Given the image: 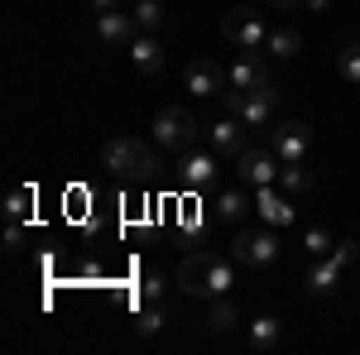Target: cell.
Masks as SVG:
<instances>
[{
  "label": "cell",
  "instance_id": "5",
  "mask_svg": "<svg viewBox=\"0 0 360 355\" xmlns=\"http://www.w3.org/2000/svg\"><path fill=\"white\" fill-rule=\"evenodd\" d=\"M221 39L231 44V49H259L264 39H269V29H264V15L259 10H250V5H236L231 15L221 20Z\"/></svg>",
  "mask_w": 360,
  "mask_h": 355
},
{
  "label": "cell",
  "instance_id": "4",
  "mask_svg": "<svg viewBox=\"0 0 360 355\" xmlns=\"http://www.w3.org/2000/svg\"><path fill=\"white\" fill-rule=\"evenodd\" d=\"M154 139L173 154H188V149H197V120L183 106H164L154 115Z\"/></svg>",
  "mask_w": 360,
  "mask_h": 355
},
{
  "label": "cell",
  "instance_id": "26",
  "mask_svg": "<svg viewBox=\"0 0 360 355\" xmlns=\"http://www.w3.org/2000/svg\"><path fill=\"white\" fill-rule=\"evenodd\" d=\"M341 77L360 86V39H351V44L341 49Z\"/></svg>",
  "mask_w": 360,
  "mask_h": 355
},
{
  "label": "cell",
  "instance_id": "24",
  "mask_svg": "<svg viewBox=\"0 0 360 355\" xmlns=\"http://www.w3.org/2000/svg\"><path fill=\"white\" fill-rule=\"evenodd\" d=\"M278 183H283V192H307L312 188V173L303 164H283L278 168Z\"/></svg>",
  "mask_w": 360,
  "mask_h": 355
},
{
  "label": "cell",
  "instance_id": "2",
  "mask_svg": "<svg viewBox=\"0 0 360 355\" xmlns=\"http://www.w3.org/2000/svg\"><path fill=\"white\" fill-rule=\"evenodd\" d=\"M101 164L111 168V173H120V178H149L154 168H159V154L154 149H144L139 139H111L106 149H101Z\"/></svg>",
  "mask_w": 360,
  "mask_h": 355
},
{
  "label": "cell",
  "instance_id": "15",
  "mask_svg": "<svg viewBox=\"0 0 360 355\" xmlns=\"http://www.w3.org/2000/svg\"><path fill=\"white\" fill-rule=\"evenodd\" d=\"M130 63H135L139 72H159V67H164V44H159L154 34L130 39Z\"/></svg>",
  "mask_w": 360,
  "mask_h": 355
},
{
  "label": "cell",
  "instance_id": "21",
  "mask_svg": "<svg viewBox=\"0 0 360 355\" xmlns=\"http://www.w3.org/2000/svg\"><path fill=\"white\" fill-rule=\"evenodd\" d=\"M303 245H307L312 259H322V254H332V250H336V235L327 231V226H307V231H303Z\"/></svg>",
  "mask_w": 360,
  "mask_h": 355
},
{
  "label": "cell",
  "instance_id": "23",
  "mask_svg": "<svg viewBox=\"0 0 360 355\" xmlns=\"http://www.w3.org/2000/svg\"><path fill=\"white\" fill-rule=\"evenodd\" d=\"M164 327H168V312L159 307V302H149V307L139 312V322H135V331H139V336H159Z\"/></svg>",
  "mask_w": 360,
  "mask_h": 355
},
{
  "label": "cell",
  "instance_id": "25",
  "mask_svg": "<svg viewBox=\"0 0 360 355\" xmlns=\"http://www.w3.org/2000/svg\"><path fill=\"white\" fill-rule=\"evenodd\" d=\"M135 25L144 29V34H154V29L164 25V5H159V0H139L135 5Z\"/></svg>",
  "mask_w": 360,
  "mask_h": 355
},
{
  "label": "cell",
  "instance_id": "1",
  "mask_svg": "<svg viewBox=\"0 0 360 355\" xmlns=\"http://www.w3.org/2000/svg\"><path fill=\"white\" fill-rule=\"evenodd\" d=\"M178 283H183V293H193V298H221L226 288L236 283V269H231V259H221V254L197 250V254H188V259L178 264Z\"/></svg>",
  "mask_w": 360,
  "mask_h": 355
},
{
  "label": "cell",
  "instance_id": "11",
  "mask_svg": "<svg viewBox=\"0 0 360 355\" xmlns=\"http://www.w3.org/2000/svg\"><path fill=\"white\" fill-rule=\"evenodd\" d=\"M255 212H259V221L264 226H293V202H288V192H274V183H264V188H255Z\"/></svg>",
  "mask_w": 360,
  "mask_h": 355
},
{
  "label": "cell",
  "instance_id": "9",
  "mask_svg": "<svg viewBox=\"0 0 360 355\" xmlns=\"http://www.w3.org/2000/svg\"><path fill=\"white\" fill-rule=\"evenodd\" d=\"M183 164H178V183L188 192H202L217 183V154H207V149H188V154H178Z\"/></svg>",
  "mask_w": 360,
  "mask_h": 355
},
{
  "label": "cell",
  "instance_id": "28",
  "mask_svg": "<svg viewBox=\"0 0 360 355\" xmlns=\"http://www.w3.org/2000/svg\"><path fill=\"white\" fill-rule=\"evenodd\" d=\"M332 259H336V264H341V269H346V264H356V259H360V245H356V240H336Z\"/></svg>",
  "mask_w": 360,
  "mask_h": 355
},
{
  "label": "cell",
  "instance_id": "7",
  "mask_svg": "<svg viewBox=\"0 0 360 355\" xmlns=\"http://www.w3.org/2000/svg\"><path fill=\"white\" fill-rule=\"evenodd\" d=\"M231 259L245 264V269H264V264L278 259V235L274 231H240L231 240Z\"/></svg>",
  "mask_w": 360,
  "mask_h": 355
},
{
  "label": "cell",
  "instance_id": "10",
  "mask_svg": "<svg viewBox=\"0 0 360 355\" xmlns=\"http://www.w3.org/2000/svg\"><path fill=\"white\" fill-rule=\"evenodd\" d=\"M183 82H188V91H193V96H221L226 86H231V72H221L212 58H197V63H188Z\"/></svg>",
  "mask_w": 360,
  "mask_h": 355
},
{
  "label": "cell",
  "instance_id": "31",
  "mask_svg": "<svg viewBox=\"0 0 360 355\" xmlns=\"http://www.w3.org/2000/svg\"><path fill=\"white\" fill-rule=\"evenodd\" d=\"M269 5H274V10H298L303 0H269Z\"/></svg>",
  "mask_w": 360,
  "mask_h": 355
},
{
  "label": "cell",
  "instance_id": "29",
  "mask_svg": "<svg viewBox=\"0 0 360 355\" xmlns=\"http://www.w3.org/2000/svg\"><path fill=\"white\" fill-rule=\"evenodd\" d=\"M5 250H10V254L25 250V221H10V226H5Z\"/></svg>",
  "mask_w": 360,
  "mask_h": 355
},
{
  "label": "cell",
  "instance_id": "32",
  "mask_svg": "<svg viewBox=\"0 0 360 355\" xmlns=\"http://www.w3.org/2000/svg\"><path fill=\"white\" fill-rule=\"evenodd\" d=\"M307 10H332V0H307Z\"/></svg>",
  "mask_w": 360,
  "mask_h": 355
},
{
  "label": "cell",
  "instance_id": "16",
  "mask_svg": "<svg viewBox=\"0 0 360 355\" xmlns=\"http://www.w3.org/2000/svg\"><path fill=\"white\" fill-rule=\"evenodd\" d=\"M278 341H283V322L278 317H255L250 322V346L255 351H278Z\"/></svg>",
  "mask_w": 360,
  "mask_h": 355
},
{
  "label": "cell",
  "instance_id": "12",
  "mask_svg": "<svg viewBox=\"0 0 360 355\" xmlns=\"http://www.w3.org/2000/svg\"><path fill=\"white\" fill-rule=\"evenodd\" d=\"M269 67H264V58L245 49V53L236 58V67H231V91H259V86H269Z\"/></svg>",
  "mask_w": 360,
  "mask_h": 355
},
{
  "label": "cell",
  "instance_id": "30",
  "mask_svg": "<svg viewBox=\"0 0 360 355\" xmlns=\"http://www.w3.org/2000/svg\"><path fill=\"white\" fill-rule=\"evenodd\" d=\"M91 5H96V15H111V10L120 5V0H91Z\"/></svg>",
  "mask_w": 360,
  "mask_h": 355
},
{
  "label": "cell",
  "instance_id": "17",
  "mask_svg": "<svg viewBox=\"0 0 360 355\" xmlns=\"http://www.w3.org/2000/svg\"><path fill=\"white\" fill-rule=\"evenodd\" d=\"M96 34H101L106 44H130V34H135V15L111 10V15H101V20H96Z\"/></svg>",
  "mask_w": 360,
  "mask_h": 355
},
{
  "label": "cell",
  "instance_id": "6",
  "mask_svg": "<svg viewBox=\"0 0 360 355\" xmlns=\"http://www.w3.org/2000/svg\"><path fill=\"white\" fill-rule=\"evenodd\" d=\"M278 159L274 154V144L264 149V144H245L240 154H236V178L245 183V188H264V183H274L278 178Z\"/></svg>",
  "mask_w": 360,
  "mask_h": 355
},
{
  "label": "cell",
  "instance_id": "3",
  "mask_svg": "<svg viewBox=\"0 0 360 355\" xmlns=\"http://www.w3.org/2000/svg\"><path fill=\"white\" fill-rule=\"evenodd\" d=\"M221 96H226V106H231V115H240L250 130H264L269 115H274V106H278V86L274 82L259 86V91H231V86H226Z\"/></svg>",
  "mask_w": 360,
  "mask_h": 355
},
{
  "label": "cell",
  "instance_id": "22",
  "mask_svg": "<svg viewBox=\"0 0 360 355\" xmlns=\"http://www.w3.org/2000/svg\"><path fill=\"white\" fill-rule=\"evenodd\" d=\"M245 212H250V202H245V192H240V188H231V192L217 197V217H221V221H240Z\"/></svg>",
  "mask_w": 360,
  "mask_h": 355
},
{
  "label": "cell",
  "instance_id": "19",
  "mask_svg": "<svg viewBox=\"0 0 360 355\" xmlns=\"http://www.w3.org/2000/svg\"><path fill=\"white\" fill-rule=\"evenodd\" d=\"M236 322H240V312H236V302H226V298H217L212 307H207V327L212 331H236Z\"/></svg>",
  "mask_w": 360,
  "mask_h": 355
},
{
  "label": "cell",
  "instance_id": "14",
  "mask_svg": "<svg viewBox=\"0 0 360 355\" xmlns=\"http://www.w3.org/2000/svg\"><path fill=\"white\" fill-rule=\"evenodd\" d=\"M336 283H341V264H336L332 254H322V259L307 269V293H312V298H327V293H336Z\"/></svg>",
  "mask_w": 360,
  "mask_h": 355
},
{
  "label": "cell",
  "instance_id": "20",
  "mask_svg": "<svg viewBox=\"0 0 360 355\" xmlns=\"http://www.w3.org/2000/svg\"><path fill=\"white\" fill-rule=\"evenodd\" d=\"M34 217V188H15L5 197V221H29Z\"/></svg>",
  "mask_w": 360,
  "mask_h": 355
},
{
  "label": "cell",
  "instance_id": "27",
  "mask_svg": "<svg viewBox=\"0 0 360 355\" xmlns=\"http://www.w3.org/2000/svg\"><path fill=\"white\" fill-rule=\"evenodd\" d=\"M139 298H144V302L164 298V273H144V278H139Z\"/></svg>",
  "mask_w": 360,
  "mask_h": 355
},
{
  "label": "cell",
  "instance_id": "18",
  "mask_svg": "<svg viewBox=\"0 0 360 355\" xmlns=\"http://www.w3.org/2000/svg\"><path fill=\"white\" fill-rule=\"evenodd\" d=\"M264 49H269L274 58H293L298 49H303V34H298V29H269Z\"/></svg>",
  "mask_w": 360,
  "mask_h": 355
},
{
  "label": "cell",
  "instance_id": "13",
  "mask_svg": "<svg viewBox=\"0 0 360 355\" xmlns=\"http://www.w3.org/2000/svg\"><path fill=\"white\" fill-rule=\"evenodd\" d=\"M245 120H240V115H221V120H217V125H212V149H217V154H240V149H245Z\"/></svg>",
  "mask_w": 360,
  "mask_h": 355
},
{
  "label": "cell",
  "instance_id": "8",
  "mask_svg": "<svg viewBox=\"0 0 360 355\" xmlns=\"http://www.w3.org/2000/svg\"><path fill=\"white\" fill-rule=\"evenodd\" d=\"M307 149H312V125H303V120L274 125V154L283 159V164H303Z\"/></svg>",
  "mask_w": 360,
  "mask_h": 355
}]
</instances>
